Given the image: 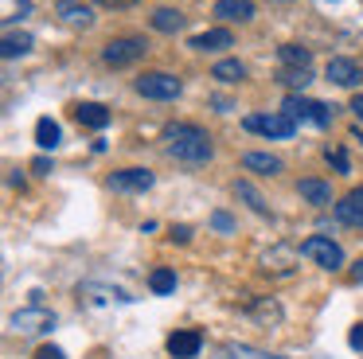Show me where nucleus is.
I'll use <instances>...</instances> for the list:
<instances>
[{"instance_id": "obj_21", "label": "nucleus", "mask_w": 363, "mask_h": 359, "mask_svg": "<svg viewBox=\"0 0 363 359\" xmlns=\"http://www.w3.org/2000/svg\"><path fill=\"white\" fill-rule=\"evenodd\" d=\"M32 51V35L28 31H4V59H16V55Z\"/></svg>"}, {"instance_id": "obj_29", "label": "nucleus", "mask_w": 363, "mask_h": 359, "mask_svg": "<svg viewBox=\"0 0 363 359\" xmlns=\"http://www.w3.org/2000/svg\"><path fill=\"white\" fill-rule=\"evenodd\" d=\"M211 226H215V231L227 234V231H235V219H230L227 211H215V215H211Z\"/></svg>"}, {"instance_id": "obj_7", "label": "nucleus", "mask_w": 363, "mask_h": 359, "mask_svg": "<svg viewBox=\"0 0 363 359\" xmlns=\"http://www.w3.org/2000/svg\"><path fill=\"white\" fill-rule=\"evenodd\" d=\"M12 328L24 332V336L48 332V328H55V316H51L48 309H20V312H12Z\"/></svg>"}, {"instance_id": "obj_2", "label": "nucleus", "mask_w": 363, "mask_h": 359, "mask_svg": "<svg viewBox=\"0 0 363 359\" xmlns=\"http://www.w3.org/2000/svg\"><path fill=\"white\" fill-rule=\"evenodd\" d=\"M137 94L152 101H172V98H180V78L164 74V70H149V74L137 78Z\"/></svg>"}, {"instance_id": "obj_20", "label": "nucleus", "mask_w": 363, "mask_h": 359, "mask_svg": "<svg viewBox=\"0 0 363 359\" xmlns=\"http://www.w3.org/2000/svg\"><path fill=\"white\" fill-rule=\"evenodd\" d=\"M277 55H281V62H285V67H293V70H308V62H313L308 47H297V43H285Z\"/></svg>"}, {"instance_id": "obj_14", "label": "nucleus", "mask_w": 363, "mask_h": 359, "mask_svg": "<svg viewBox=\"0 0 363 359\" xmlns=\"http://www.w3.org/2000/svg\"><path fill=\"white\" fill-rule=\"evenodd\" d=\"M242 168L246 172H258V176H277V172H281V160L269 156V153H246L242 156Z\"/></svg>"}, {"instance_id": "obj_16", "label": "nucleus", "mask_w": 363, "mask_h": 359, "mask_svg": "<svg viewBox=\"0 0 363 359\" xmlns=\"http://www.w3.org/2000/svg\"><path fill=\"white\" fill-rule=\"evenodd\" d=\"M301 199H308V203H316V207H328L332 203V187L324 184V180H301Z\"/></svg>"}, {"instance_id": "obj_22", "label": "nucleus", "mask_w": 363, "mask_h": 359, "mask_svg": "<svg viewBox=\"0 0 363 359\" xmlns=\"http://www.w3.org/2000/svg\"><path fill=\"white\" fill-rule=\"evenodd\" d=\"M152 28H157V31H168V35H172V31L184 28V16L176 12V8H157V12H152Z\"/></svg>"}, {"instance_id": "obj_36", "label": "nucleus", "mask_w": 363, "mask_h": 359, "mask_svg": "<svg viewBox=\"0 0 363 359\" xmlns=\"http://www.w3.org/2000/svg\"><path fill=\"white\" fill-rule=\"evenodd\" d=\"M352 277H355V281H359V285H363V262H355V270H352Z\"/></svg>"}, {"instance_id": "obj_11", "label": "nucleus", "mask_w": 363, "mask_h": 359, "mask_svg": "<svg viewBox=\"0 0 363 359\" xmlns=\"http://www.w3.org/2000/svg\"><path fill=\"white\" fill-rule=\"evenodd\" d=\"M324 74H328L336 86H359V82H363V70H359V62H352V59H328V67H324Z\"/></svg>"}, {"instance_id": "obj_18", "label": "nucleus", "mask_w": 363, "mask_h": 359, "mask_svg": "<svg viewBox=\"0 0 363 359\" xmlns=\"http://www.w3.org/2000/svg\"><path fill=\"white\" fill-rule=\"evenodd\" d=\"M235 195H238V199H242L246 207L254 211V215H269L266 199H262V195H258V187H254V184H246V180H238V184H235Z\"/></svg>"}, {"instance_id": "obj_8", "label": "nucleus", "mask_w": 363, "mask_h": 359, "mask_svg": "<svg viewBox=\"0 0 363 359\" xmlns=\"http://www.w3.org/2000/svg\"><path fill=\"white\" fill-rule=\"evenodd\" d=\"M199 348H203V336H199L196 328H184V332L168 336V355L172 359H196Z\"/></svg>"}, {"instance_id": "obj_32", "label": "nucleus", "mask_w": 363, "mask_h": 359, "mask_svg": "<svg viewBox=\"0 0 363 359\" xmlns=\"http://www.w3.org/2000/svg\"><path fill=\"white\" fill-rule=\"evenodd\" d=\"M94 4H106V8H129V4H137V0H94Z\"/></svg>"}, {"instance_id": "obj_3", "label": "nucleus", "mask_w": 363, "mask_h": 359, "mask_svg": "<svg viewBox=\"0 0 363 359\" xmlns=\"http://www.w3.org/2000/svg\"><path fill=\"white\" fill-rule=\"evenodd\" d=\"M242 125L250 133H262V137H274V140L293 137V129H297V121H293L289 114H250Z\"/></svg>"}, {"instance_id": "obj_31", "label": "nucleus", "mask_w": 363, "mask_h": 359, "mask_svg": "<svg viewBox=\"0 0 363 359\" xmlns=\"http://www.w3.org/2000/svg\"><path fill=\"white\" fill-rule=\"evenodd\" d=\"M347 343H352L355 351H363V324H355V328H352V336H347Z\"/></svg>"}, {"instance_id": "obj_5", "label": "nucleus", "mask_w": 363, "mask_h": 359, "mask_svg": "<svg viewBox=\"0 0 363 359\" xmlns=\"http://www.w3.org/2000/svg\"><path fill=\"white\" fill-rule=\"evenodd\" d=\"M281 114H289L293 121H313V125H332V114H336V109L332 106H324V101H308V98H297V94H289V98H285V109Z\"/></svg>"}, {"instance_id": "obj_33", "label": "nucleus", "mask_w": 363, "mask_h": 359, "mask_svg": "<svg viewBox=\"0 0 363 359\" xmlns=\"http://www.w3.org/2000/svg\"><path fill=\"white\" fill-rule=\"evenodd\" d=\"M32 168H35V172H51V160H48V156H35Z\"/></svg>"}, {"instance_id": "obj_27", "label": "nucleus", "mask_w": 363, "mask_h": 359, "mask_svg": "<svg viewBox=\"0 0 363 359\" xmlns=\"http://www.w3.org/2000/svg\"><path fill=\"white\" fill-rule=\"evenodd\" d=\"M254 316L258 320H281V309H277L274 301H258L254 304Z\"/></svg>"}, {"instance_id": "obj_15", "label": "nucleus", "mask_w": 363, "mask_h": 359, "mask_svg": "<svg viewBox=\"0 0 363 359\" xmlns=\"http://www.w3.org/2000/svg\"><path fill=\"white\" fill-rule=\"evenodd\" d=\"M336 219L347 226H363V199L359 195H344V199L336 203Z\"/></svg>"}, {"instance_id": "obj_17", "label": "nucleus", "mask_w": 363, "mask_h": 359, "mask_svg": "<svg viewBox=\"0 0 363 359\" xmlns=\"http://www.w3.org/2000/svg\"><path fill=\"white\" fill-rule=\"evenodd\" d=\"M215 16H223V20H250L254 16V4L250 0H219V4H215Z\"/></svg>"}, {"instance_id": "obj_28", "label": "nucleus", "mask_w": 363, "mask_h": 359, "mask_svg": "<svg viewBox=\"0 0 363 359\" xmlns=\"http://www.w3.org/2000/svg\"><path fill=\"white\" fill-rule=\"evenodd\" d=\"M324 156H328V164H332L336 172H347V168H352V164H347V153H344V148H328Z\"/></svg>"}, {"instance_id": "obj_19", "label": "nucleus", "mask_w": 363, "mask_h": 359, "mask_svg": "<svg viewBox=\"0 0 363 359\" xmlns=\"http://www.w3.org/2000/svg\"><path fill=\"white\" fill-rule=\"evenodd\" d=\"M59 137H63L59 121H51V117H40V121H35V145L40 148H55Z\"/></svg>"}, {"instance_id": "obj_10", "label": "nucleus", "mask_w": 363, "mask_h": 359, "mask_svg": "<svg viewBox=\"0 0 363 359\" xmlns=\"http://www.w3.org/2000/svg\"><path fill=\"white\" fill-rule=\"evenodd\" d=\"M55 16L71 28H90L94 23V8L90 4H79V0H59L55 4Z\"/></svg>"}, {"instance_id": "obj_37", "label": "nucleus", "mask_w": 363, "mask_h": 359, "mask_svg": "<svg viewBox=\"0 0 363 359\" xmlns=\"http://www.w3.org/2000/svg\"><path fill=\"white\" fill-rule=\"evenodd\" d=\"M352 137H355V140H359V145H363V129H359V125H355V129H352Z\"/></svg>"}, {"instance_id": "obj_24", "label": "nucleus", "mask_w": 363, "mask_h": 359, "mask_svg": "<svg viewBox=\"0 0 363 359\" xmlns=\"http://www.w3.org/2000/svg\"><path fill=\"white\" fill-rule=\"evenodd\" d=\"M149 289H152L157 297L172 293V289H176V273H172V270H157V273L149 277Z\"/></svg>"}, {"instance_id": "obj_9", "label": "nucleus", "mask_w": 363, "mask_h": 359, "mask_svg": "<svg viewBox=\"0 0 363 359\" xmlns=\"http://www.w3.org/2000/svg\"><path fill=\"white\" fill-rule=\"evenodd\" d=\"M110 187L113 192H149L152 187V172L145 168H121L110 176Z\"/></svg>"}, {"instance_id": "obj_26", "label": "nucleus", "mask_w": 363, "mask_h": 359, "mask_svg": "<svg viewBox=\"0 0 363 359\" xmlns=\"http://www.w3.org/2000/svg\"><path fill=\"white\" fill-rule=\"evenodd\" d=\"M281 82L285 86H308V82H313V74H308V70H281Z\"/></svg>"}, {"instance_id": "obj_13", "label": "nucleus", "mask_w": 363, "mask_h": 359, "mask_svg": "<svg viewBox=\"0 0 363 359\" xmlns=\"http://www.w3.org/2000/svg\"><path fill=\"white\" fill-rule=\"evenodd\" d=\"M74 117H79V125H86V129H106V125H110V109L98 106V101L74 106Z\"/></svg>"}, {"instance_id": "obj_6", "label": "nucleus", "mask_w": 363, "mask_h": 359, "mask_svg": "<svg viewBox=\"0 0 363 359\" xmlns=\"http://www.w3.org/2000/svg\"><path fill=\"white\" fill-rule=\"evenodd\" d=\"M301 254L313 258L316 265H324V270H340V265H344V250H340L332 238H324V234H313V238L301 242Z\"/></svg>"}, {"instance_id": "obj_12", "label": "nucleus", "mask_w": 363, "mask_h": 359, "mask_svg": "<svg viewBox=\"0 0 363 359\" xmlns=\"http://www.w3.org/2000/svg\"><path fill=\"white\" fill-rule=\"evenodd\" d=\"M235 43V35H230L227 28H211V31H199V35H191V47L196 51H223V47Z\"/></svg>"}, {"instance_id": "obj_38", "label": "nucleus", "mask_w": 363, "mask_h": 359, "mask_svg": "<svg viewBox=\"0 0 363 359\" xmlns=\"http://www.w3.org/2000/svg\"><path fill=\"white\" fill-rule=\"evenodd\" d=\"M352 195H359V199H363V187H355V192H352Z\"/></svg>"}, {"instance_id": "obj_34", "label": "nucleus", "mask_w": 363, "mask_h": 359, "mask_svg": "<svg viewBox=\"0 0 363 359\" xmlns=\"http://www.w3.org/2000/svg\"><path fill=\"white\" fill-rule=\"evenodd\" d=\"M352 114L363 121V94H355V98H352Z\"/></svg>"}, {"instance_id": "obj_4", "label": "nucleus", "mask_w": 363, "mask_h": 359, "mask_svg": "<svg viewBox=\"0 0 363 359\" xmlns=\"http://www.w3.org/2000/svg\"><path fill=\"white\" fill-rule=\"evenodd\" d=\"M145 51H149V43H145V39H137V35L110 39V43H106V51H102V62H106V67H129V62H137Z\"/></svg>"}, {"instance_id": "obj_25", "label": "nucleus", "mask_w": 363, "mask_h": 359, "mask_svg": "<svg viewBox=\"0 0 363 359\" xmlns=\"http://www.w3.org/2000/svg\"><path fill=\"white\" fill-rule=\"evenodd\" d=\"M28 12H32V0H4V20H9V23L24 20Z\"/></svg>"}, {"instance_id": "obj_30", "label": "nucleus", "mask_w": 363, "mask_h": 359, "mask_svg": "<svg viewBox=\"0 0 363 359\" xmlns=\"http://www.w3.org/2000/svg\"><path fill=\"white\" fill-rule=\"evenodd\" d=\"M35 359H67V355H63V348H51V343H43V348L35 351Z\"/></svg>"}, {"instance_id": "obj_23", "label": "nucleus", "mask_w": 363, "mask_h": 359, "mask_svg": "<svg viewBox=\"0 0 363 359\" xmlns=\"http://www.w3.org/2000/svg\"><path fill=\"white\" fill-rule=\"evenodd\" d=\"M211 78H219V82H242V78H246V67H242L238 59H223V62H215Z\"/></svg>"}, {"instance_id": "obj_1", "label": "nucleus", "mask_w": 363, "mask_h": 359, "mask_svg": "<svg viewBox=\"0 0 363 359\" xmlns=\"http://www.w3.org/2000/svg\"><path fill=\"white\" fill-rule=\"evenodd\" d=\"M168 137V153L184 164H203L211 160V137H207L199 125H168L164 129Z\"/></svg>"}, {"instance_id": "obj_35", "label": "nucleus", "mask_w": 363, "mask_h": 359, "mask_svg": "<svg viewBox=\"0 0 363 359\" xmlns=\"http://www.w3.org/2000/svg\"><path fill=\"white\" fill-rule=\"evenodd\" d=\"M172 234H176V242H188V238H191V231H188V226H176Z\"/></svg>"}]
</instances>
